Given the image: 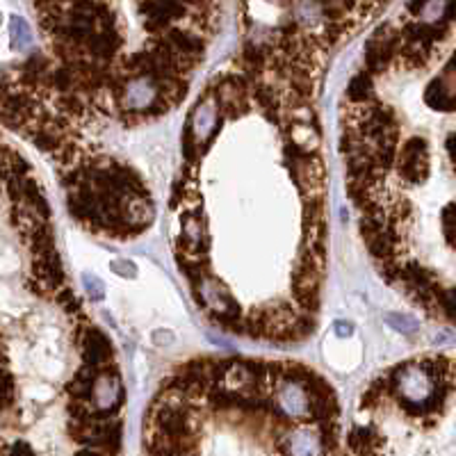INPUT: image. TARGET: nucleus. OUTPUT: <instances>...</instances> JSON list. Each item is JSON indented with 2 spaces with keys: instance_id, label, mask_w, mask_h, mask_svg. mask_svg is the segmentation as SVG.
<instances>
[{
  "instance_id": "f257e3e1",
  "label": "nucleus",
  "mask_w": 456,
  "mask_h": 456,
  "mask_svg": "<svg viewBox=\"0 0 456 456\" xmlns=\"http://www.w3.org/2000/svg\"><path fill=\"white\" fill-rule=\"evenodd\" d=\"M78 342L83 347V359L87 368H92L94 372H103L112 368V344L105 338L103 331L94 329V326H80L78 333Z\"/></svg>"
},
{
  "instance_id": "f03ea898",
  "label": "nucleus",
  "mask_w": 456,
  "mask_h": 456,
  "mask_svg": "<svg viewBox=\"0 0 456 456\" xmlns=\"http://www.w3.org/2000/svg\"><path fill=\"white\" fill-rule=\"evenodd\" d=\"M400 176L409 183H422L429 176V148L422 137H411L402 146Z\"/></svg>"
},
{
  "instance_id": "7ed1b4c3",
  "label": "nucleus",
  "mask_w": 456,
  "mask_h": 456,
  "mask_svg": "<svg viewBox=\"0 0 456 456\" xmlns=\"http://www.w3.org/2000/svg\"><path fill=\"white\" fill-rule=\"evenodd\" d=\"M119 48H121V35L116 32V28L114 30H98V32H94L87 39L83 53L92 55V62L107 64L116 55Z\"/></svg>"
},
{
  "instance_id": "20e7f679",
  "label": "nucleus",
  "mask_w": 456,
  "mask_h": 456,
  "mask_svg": "<svg viewBox=\"0 0 456 456\" xmlns=\"http://www.w3.org/2000/svg\"><path fill=\"white\" fill-rule=\"evenodd\" d=\"M94 385H96V372L92 368H80L76 372V376L71 381H68L66 390L71 395V400H78V402H89L94 395Z\"/></svg>"
},
{
  "instance_id": "39448f33",
  "label": "nucleus",
  "mask_w": 456,
  "mask_h": 456,
  "mask_svg": "<svg viewBox=\"0 0 456 456\" xmlns=\"http://www.w3.org/2000/svg\"><path fill=\"white\" fill-rule=\"evenodd\" d=\"M424 101H427L433 110H445V112H452L454 107V96H452V89H445L443 85V78L433 80L424 94Z\"/></svg>"
},
{
  "instance_id": "423d86ee",
  "label": "nucleus",
  "mask_w": 456,
  "mask_h": 456,
  "mask_svg": "<svg viewBox=\"0 0 456 456\" xmlns=\"http://www.w3.org/2000/svg\"><path fill=\"white\" fill-rule=\"evenodd\" d=\"M347 96H349L352 103H368V98L372 96V76L365 71L354 76L349 89H347Z\"/></svg>"
},
{
  "instance_id": "0eeeda50",
  "label": "nucleus",
  "mask_w": 456,
  "mask_h": 456,
  "mask_svg": "<svg viewBox=\"0 0 456 456\" xmlns=\"http://www.w3.org/2000/svg\"><path fill=\"white\" fill-rule=\"evenodd\" d=\"M290 448H292V456H317V452H320V440L313 438V436L296 433L292 436Z\"/></svg>"
},
{
  "instance_id": "6e6552de",
  "label": "nucleus",
  "mask_w": 456,
  "mask_h": 456,
  "mask_svg": "<svg viewBox=\"0 0 456 456\" xmlns=\"http://www.w3.org/2000/svg\"><path fill=\"white\" fill-rule=\"evenodd\" d=\"M55 299L62 304V308L66 311V313H76V315H80V311H83V304H80V299L68 290V287L64 285L62 290H57L55 292Z\"/></svg>"
},
{
  "instance_id": "1a4fd4ad",
  "label": "nucleus",
  "mask_w": 456,
  "mask_h": 456,
  "mask_svg": "<svg viewBox=\"0 0 456 456\" xmlns=\"http://www.w3.org/2000/svg\"><path fill=\"white\" fill-rule=\"evenodd\" d=\"M183 153H185V160L187 162H196L199 157V146L194 142V128L187 126L185 133H183Z\"/></svg>"
},
{
  "instance_id": "9d476101",
  "label": "nucleus",
  "mask_w": 456,
  "mask_h": 456,
  "mask_svg": "<svg viewBox=\"0 0 456 456\" xmlns=\"http://www.w3.org/2000/svg\"><path fill=\"white\" fill-rule=\"evenodd\" d=\"M383 395H385V390H383L381 385H379V381H374V383L370 385V388L363 392V397H361V406H363V409H372V406H376V404L381 402Z\"/></svg>"
},
{
  "instance_id": "9b49d317",
  "label": "nucleus",
  "mask_w": 456,
  "mask_h": 456,
  "mask_svg": "<svg viewBox=\"0 0 456 456\" xmlns=\"http://www.w3.org/2000/svg\"><path fill=\"white\" fill-rule=\"evenodd\" d=\"M12 32H14V46H28L30 44V30L25 25V21H21L18 16L12 18Z\"/></svg>"
},
{
  "instance_id": "f8f14e48",
  "label": "nucleus",
  "mask_w": 456,
  "mask_h": 456,
  "mask_svg": "<svg viewBox=\"0 0 456 456\" xmlns=\"http://www.w3.org/2000/svg\"><path fill=\"white\" fill-rule=\"evenodd\" d=\"M390 324H395V329L397 331H406V333H413L418 329V322L411 320V317H402V315H388Z\"/></svg>"
},
{
  "instance_id": "ddd939ff",
  "label": "nucleus",
  "mask_w": 456,
  "mask_h": 456,
  "mask_svg": "<svg viewBox=\"0 0 456 456\" xmlns=\"http://www.w3.org/2000/svg\"><path fill=\"white\" fill-rule=\"evenodd\" d=\"M443 222H445V235H448V242L454 244V205L452 203L445 208Z\"/></svg>"
},
{
  "instance_id": "4468645a",
  "label": "nucleus",
  "mask_w": 456,
  "mask_h": 456,
  "mask_svg": "<svg viewBox=\"0 0 456 456\" xmlns=\"http://www.w3.org/2000/svg\"><path fill=\"white\" fill-rule=\"evenodd\" d=\"M85 285H87V290H89V294H92V299H103V283L96 279H92V276H85Z\"/></svg>"
},
{
  "instance_id": "2eb2a0df",
  "label": "nucleus",
  "mask_w": 456,
  "mask_h": 456,
  "mask_svg": "<svg viewBox=\"0 0 456 456\" xmlns=\"http://www.w3.org/2000/svg\"><path fill=\"white\" fill-rule=\"evenodd\" d=\"M335 333L342 335V338H344V335H349V333H352V324H347V322H338V324H335Z\"/></svg>"
}]
</instances>
